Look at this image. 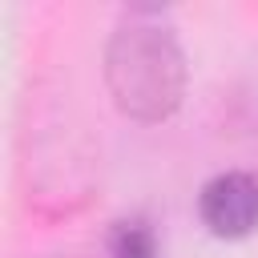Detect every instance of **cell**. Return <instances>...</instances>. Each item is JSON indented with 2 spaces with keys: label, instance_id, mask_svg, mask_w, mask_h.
Instances as JSON below:
<instances>
[{
  "label": "cell",
  "instance_id": "6da1fadb",
  "mask_svg": "<svg viewBox=\"0 0 258 258\" xmlns=\"http://www.w3.org/2000/svg\"><path fill=\"white\" fill-rule=\"evenodd\" d=\"M185 52L161 8H125L105 44V85L113 105L141 125L177 113L185 97Z\"/></svg>",
  "mask_w": 258,
  "mask_h": 258
},
{
  "label": "cell",
  "instance_id": "7a4b0ae2",
  "mask_svg": "<svg viewBox=\"0 0 258 258\" xmlns=\"http://www.w3.org/2000/svg\"><path fill=\"white\" fill-rule=\"evenodd\" d=\"M20 173L28 206L44 218L81 210L97 189V149L69 101L28 97V121L20 129Z\"/></svg>",
  "mask_w": 258,
  "mask_h": 258
},
{
  "label": "cell",
  "instance_id": "3957f363",
  "mask_svg": "<svg viewBox=\"0 0 258 258\" xmlns=\"http://www.w3.org/2000/svg\"><path fill=\"white\" fill-rule=\"evenodd\" d=\"M198 218L214 238H246L258 230V173L226 169L198 194Z\"/></svg>",
  "mask_w": 258,
  "mask_h": 258
},
{
  "label": "cell",
  "instance_id": "277c9868",
  "mask_svg": "<svg viewBox=\"0 0 258 258\" xmlns=\"http://www.w3.org/2000/svg\"><path fill=\"white\" fill-rule=\"evenodd\" d=\"M109 254L113 258H157V234L145 218H121L109 230Z\"/></svg>",
  "mask_w": 258,
  "mask_h": 258
},
{
  "label": "cell",
  "instance_id": "5b68a950",
  "mask_svg": "<svg viewBox=\"0 0 258 258\" xmlns=\"http://www.w3.org/2000/svg\"><path fill=\"white\" fill-rule=\"evenodd\" d=\"M48 258H69V254H48Z\"/></svg>",
  "mask_w": 258,
  "mask_h": 258
}]
</instances>
